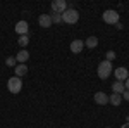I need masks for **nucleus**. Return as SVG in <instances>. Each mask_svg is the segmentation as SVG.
Listing matches in <instances>:
<instances>
[{"label": "nucleus", "mask_w": 129, "mask_h": 128, "mask_svg": "<svg viewBox=\"0 0 129 128\" xmlns=\"http://www.w3.org/2000/svg\"><path fill=\"white\" fill-rule=\"evenodd\" d=\"M112 62L110 61H102L98 64V69H96V73H98V78L100 80H107L110 76V73H112Z\"/></svg>", "instance_id": "1"}, {"label": "nucleus", "mask_w": 129, "mask_h": 128, "mask_svg": "<svg viewBox=\"0 0 129 128\" xmlns=\"http://www.w3.org/2000/svg\"><path fill=\"white\" fill-rule=\"evenodd\" d=\"M60 16H62V23H67V24H76L79 21V12L76 9H71V7H67V10Z\"/></svg>", "instance_id": "2"}, {"label": "nucleus", "mask_w": 129, "mask_h": 128, "mask_svg": "<svg viewBox=\"0 0 129 128\" xmlns=\"http://www.w3.org/2000/svg\"><path fill=\"white\" fill-rule=\"evenodd\" d=\"M7 88H9L10 94H19L21 88H22V81H21V78H17V76L9 78V81H7Z\"/></svg>", "instance_id": "3"}, {"label": "nucleus", "mask_w": 129, "mask_h": 128, "mask_svg": "<svg viewBox=\"0 0 129 128\" xmlns=\"http://www.w3.org/2000/svg\"><path fill=\"white\" fill-rule=\"evenodd\" d=\"M103 21L107 24H117L119 23V12L117 10H112V9L105 10L103 12Z\"/></svg>", "instance_id": "4"}, {"label": "nucleus", "mask_w": 129, "mask_h": 128, "mask_svg": "<svg viewBox=\"0 0 129 128\" xmlns=\"http://www.w3.org/2000/svg\"><path fill=\"white\" fill-rule=\"evenodd\" d=\"M67 10V2L66 0H53L52 2V12L53 14H64Z\"/></svg>", "instance_id": "5"}, {"label": "nucleus", "mask_w": 129, "mask_h": 128, "mask_svg": "<svg viewBox=\"0 0 129 128\" xmlns=\"http://www.w3.org/2000/svg\"><path fill=\"white\" fill-rule=\"evenodd\" d=\"M114 75H115V78H117V81H126V80L129 78V71L124 66H120V68H117V69H114Z\"/></svg>", "instance_id": "6"}, {"label": "nucleus", "mask_w": 129, "mask_h": 128, "mask_svg": "<svg viewBox=\"0 0 129 128\" xmlns=\"http://www.w3.org/2000/svg\"><path fill=\"white\" fill-rule=\"evenodd\" d=\"M16 33H19L21 36L22 35H28V31H29V24H28V21H19L17 24H16Z\"/></svg>", "instance_id": "7"}, {"label": "nucleus", "mask_w": 129, "mask_h": 128, "mask_svg": "<svg viewBox=\"0 0 129 128\" xmlns=\"http://www.w3.org/2000/svg\"><path fill=\"white\" fill-rule=\"evenodd\" d=\"M95 102L100 104V106H105V104H109V95L105 92H96L95 94Z\"/></svg>", "instance_id": "8"}, {"label": "nucleus", "mask_w": 129, "mask_h": 128, "mask_svg": "<svg viewBox=\"0 0 129 128\" xmlns=\"http://www.w3.org/2000/svg\"><path fill=\"white\" fill-rule=\"evenodd\" d=\"M83 47H84V42L83 40H74L71 43V52L72 54H79V52H83Z\"/></svg>", "instance_id": "9"}, {"label": "nucleus", "mask_w": 129, "mask_h": 128, "mask_svg": "<svg viewBox=\"0 0 129 128\" xmlns=\"http://www.w3.org/2000/svg\"><path fill=\"white\" fill-rule=\"evenodd\" d=\"M38 23H40L41 28H50L53 23H52V17H50V14H41L40 19H38Z\"/></svg>", "instance_id": "10"}, {"label": "nucleus", "mask_w": 129, "mask_h": 128, "mask_svg": "<svg viewBox=\"0 0 129 128\" xmlns=\"http://www.w3.org/2000/svg\"><path fill=\"white\" fill-rule=\"evenodd\" d=\"M28 59H29V54H28V50H24V49H22L19 54L16 56V61H17L19 64H24V62H26Z\"/></svg>", "instance_id": "11"}, {"label": "nucleus", "mask_w": 129, "mask_h": 128, "mask_svg": "<svg viewBox=\"0 0 129 128\" xmlns=\"http://www.w3.org/2000/svg\"><path fill=\"white\" fill-rule=\"evenodd\" d=\"M84 45H86L88 49H95V47L98 45V38H96V36H88V38L84 40Z\"/></svg>", "instance_id": "12"}, {"label": "nucleus", "mask_w": 129, "mask_h": 128, "mask_svg": "<svg viewBox=\"0 0 129 128\" xmlns=\"http://www.w3.org/2000/svg\"><path fill=\"white\" fill-rule=\"evenodd\" d=\"M24 75H28V68H26V64H17V66H16V76L21 78V76H24Z\"/></svg>", "instance_id": "13"}, {"label": "nucleus", "mask_w": 129, "mask_h": 128, "mask_svg": "<svg viewBox=\"0 0 129 128\" xmlns=\"http://www.w3.org/2000/svg\"><path fill=\"white\" fill-rule=\"evenodd\" d=\"M112 90H114V94H120L122 95V92L126 90V87H124L122 81H115V83H112Z\"/></svg>", "instance_id": "14"}, {"label": "nucleus", "mask_w": 129, "mask_h": 128, "mask_svg": "<svg viewBox=\"0 0 129 128\" xmlns=\"http://www.w3.org/2000/svg\"><path fill=\"white\" fill-rule=\"evenodd\" d=\"M109 102L112 106H119L120 102H122V95H120V94H112L109 97Z\"/></svg>", "instance_id": "15"}, {"label": "nucleus", "mask_w": 129, "mask_h": 128, "mask_svg": "<svg viewBox=\"0 0 129 128\" xmlns=\"http://www.w3.org/2000/svg\"><path fill=\"white\" fill-rule=\"evenodd\" d=\"M17 42H19L21 47H26V45L29 43V38H28V35H22V36H19V40H17Z\"/></svg>", "instance_id": "16"}, {"label": "nucleus", "mask_w": 129, "mask_h": 128, "mask_svg": "<svg viewBox=\"0 0 129 128\" xmlns=\"http://www.w3.org/2000/svg\"><path fill=\"white\" fill-rule=\"evenodd\" d=\"M50 17H52V23H55V24H57V23H62V16H60V14H53V12H52Z\"/></svg>", "instance_id": "17"}, {"label": "nucleus", "mask_w": 129, "mask_h": 128, "mask_svg": "<svg viewBox=\"0 0 129 128\" xmlns=\"http://www.w3.org/2000/svg\"><path fill=\"white\" fill-rule=\"evenodd\" d=\"M105 56H107V59H105V61H110V62L115 59V52H114V50H109V52H107Z\"/></svg>", "instance_id": "18"}, {"label": "nucleus", "mask_w": 129, "mask_h": 128, "mask_svg": "<svg viewBox=\"0 0 129 128\" xmlns=\"http://www.w3.org/2000/svg\"><path fill=\"white\" fill-rule=\"evenodd\" d=\"M16 62H17L16 57H7V61H5V64H7V66H16Z\"/></svg>", "instance_id": "19"}, {"label": "nucleus", "mask_w": 129, "mask_h": 128, "mask_svg": "<svg viewBox=\"0 0 129 128\" xmlns=\"http://www.w3.org/2000/svg\"><path fill=\"white\" fill-rule=\"evenodd\" d=\"M122 97L126 99V100H129V90H124V92H122Z\"/></svg>", "instance_id": "20"}, {"label": "nucleus", "mask_w": 129, "mask_h": 128, "mask_svg": "<svg viewBox=\"0 0 129 128\" xmlns=\"http://www.w3.org/2000/svg\"><path fill=\"white\" fill-rule=\"evenodd\" d=\"M124 87H126V90H129V78L124 81Z\"/></svg>", "instance_id": "21"}, {"label": "nucleus", "mask_w": 129, "mask_h": 128, "mask_svg": "<svg viewBox=\"0 0 129 128\" xmlns=\"http://www.w3.org/2000/svg\"><path fill=\"white\" fill-rule=\"evenodd\" d=\"M120 128H129V121H127V123H124V125H122Z\"/></svg>", "instance_id": "22"}, {"label": "nucleus", "mask_w": 129, "mask_h": 128, "mask_svg": "<svg viewBox=\"0 0 129 128\" xmlns=\"http://www.w3.org/2000/svg\"><path fill=\"white\" fill-rule=\"evenodd\" d=\"M107 128H110V126H107Z\"/></svg>", "instance_id": "23"}]
</instances>
